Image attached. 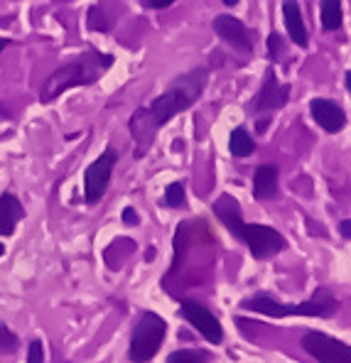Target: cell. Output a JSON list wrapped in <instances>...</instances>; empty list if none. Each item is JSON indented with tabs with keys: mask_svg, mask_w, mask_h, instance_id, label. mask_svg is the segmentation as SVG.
I'll use <instances>...</instances> for the list:
<instances>
[{
	"mask_svg": "<svg viewBox=\"0 0 351 363\" xmlns=\"http://www.w3.org/2000/svg\"><path fill=\"white\" fill-rule=\"evenodd\" d=\"M206 82H209V69L206 67L191 69L184 77L174 79L172 86L165 91V94H160L147 108H138L133 113L130 130L133 138L138 140V150H135L138 157L150 147L157 128H162L165 123L172 121L177 113H182V111L194 106V101L206 89Z\"/></svg>",
	"mask_w": 351,
	"mask_h": 363,
	"instance_id": "6da1fadb",
	"label": "cell"
},
{
	"mask_svg": "<svg viewBox=\"0 0 351 363\" xmlns=\"http://www.w3.org/2000/svg\"><path fill=\"white\" fill-rule=\"evenodd\" d=\"M113 64L111 55H99V52H87L84 57H77L69 64L57 69L50 79L45 82V86L40 91L42 104H52L55 99H60L64 91L74 86H89V84L99 82V77L106 69Z\"/></svg>",
	"mask_w": 351,
	"mask_h": 363,
	"instance_id": "7a4b0ae2",
	"label": "cell"
},
{
	"mask_svg": "<svg viewBox=\"0 0 351 363\" xmlns=\"http://www.w3.org/2000/svg\"><path fill=\"white\" fill-rule=\"evenodd\" d=\"M241 307L251 309V312H260V314H265V317H273V319H283V317L329 319L337 314L339 300L332 295L329 287H317L315 295H312L307 302H300V304H280L270 295H253V297H248V300H243Z\"/></svg>",
	"mask_w": 351,
	"mask_h": 363,
	"instance_id": "3957f363",
	"label": "cell"
},
{
	"mask_svg": "<svg viewBox=\"0 0 351 363\" xmlns=\"http://www.w3.org/2000/svg\"><path fill=\"white\" fill-rule=\"evenodd\" d=\"M165 336H167V322L155 312H143L138 317L135 327H133L130 346H128V359L133 363H147L157 356L160 346H162Z\"/></svg>",
	"mask_w": 351,
	"mask_h": 363,
	"instance_id": "277c9868",
	"label": "cell"
},
{
	"mask_svg": "<svg viewBox=\"0 0 351 363\" xmlns=\"http://www.w3.org/2000/svg\"><path fill=\"white\" fill-rule=\"evenodd\" d=\"M238 241H243L251 248V255L258 260H268L273 258L275 253L287 248V241L280 231L270 226H263V223H246L243 221L241 231H238Z\"/></svg>",
	"mask_w": 351,
	"mask_h": 363,
	"instance_id": "5b68a950",
	"label": "cell"
},
{
	"mask_svg": "<svg viewBox=\"0 0 351 363\" xmlns=\"http://www.w3.org/2000/svg\"><path fill=\"white\" fill-rule=\"evenodd\" d=\"M116 160H118V152L113 147H108L87 167V172H84V199L89 204H96L106 194V189L111 184V174H113L116 167Z\"/></svg>",
	"mask_w": 351,
	"mask_h": 363,
	"instance_id": "8992f818",
	"label": "cell"
},
{
	"mask_svg": "<svg viewBox=\"0 0 351 363\" xmlns=\"http://www.w3.org/2000/svg\"><path fill=\"white\" fill-rule=\"evenodd\" d=\"M302 349L319 363H351L349 344H344V341L334 339V336L324 332H315V329H310L302 336Z\"/></svg>",
	"mask_w": 351,
	"mask_h": 363,
	"instance_id": "52a82bcc",
	"label": "cell"
},
{
	"mask_svg": "<svg viewBox=\"0 0 351 363\" xmlns=\"http://www.w3.org/2000/svg\"><path fill=\"white\" fill-rule=\"evenodd\" d=\"M179 314L196 329L201 336H204L209 344H221L223 341V327L221 322L209 312L206 307H201L199 302H191V300H184L179 304Z\"/></svg>",
	"mask_w": 351,
	"mask_h": 363,
	"instance_id": "ba28073f",
	"label": "cell"
},
{
	"mask_svg": "<svg viewBox=\"0 0 351 363\" xmlns=\"http://www.w3.org/2000/svg\"><path fill=\"white\" fill-rule=\"evenodd\" d=\"M214 32L223 42H228L233 50L243 52V55H251L253 52L251 32H248V28L241 20L233 18V15H219V18L214 20Z\"/></svg>",
	"mask_w": 351,
	"mask_h": 363,
	"instance_id": "9c48e42d",
	"label": "cell"
},
{
	"mask_svg": "<svg viewBox=\"0 0 351 363\" xmlns=\"http://www.w3.org/2000/svg\"><path fill=\"white\" fill-rule=\"evenodd\" d=\"M287 96H290V86H280L278 77H275V69L270 67L268 72H265L263 86H260V91L253 99V111L255 113H265V111L283 108L287 104Z\"/></svg>",
	"mask_w": 351,
	"mask_h": 363,
	"instance_id": "30bf717a",
	"label": "cell"
},
{
	"mask_svg": "<svg viewBox=\"0 0 351 363\" xmlns=\"http://www.w3.org/2000/svg\"><path fill=\"white\" fill-rule=\"evenodd\" d=\"M310 111L317 125L327 133H339L347 125V113H344V108L329 99H315L310 104Z\"/></svg>",
	"mask_w": 351,
	"mask_h": 363,
	"instance_id": "8fae6325",
	"label": "cell"
},
{
	"mask_svg": "<svg viewBox=\"0 0 351 363\" xmlns=\"http://www.w3.org/2000/svg\"><path fill=\"white\" fill-rule=\"evenodd\" d=\"M283 18H285V28L290 40L297 47H307L310 42V32L305 28V18H302V10L297 0H283Z\"/></svg>",
	"mask_w": 351,
	"mask_h": 363,
	"instance_id": "7c38bea8",
	"label": "cell"
},
{
	"mask_svg": "<svg viewBox=\"0 0 351 363\" xmlns=\"http://www.w3.org/2000/svg\"><path fill=\"white\" fill-rule=\"evenodd\" d=\"M211 209H214L216 218H219L223 226L231 231V236L236 238L238 231H241V226H243V216H241V206H238V201L233 199L231 194H221L219 199L214 201Z\"/></svg>",
	"mask_w": 351,
	"mask_h": 363,
	"instance_id": "4fadbf2b",
	"label": "cell"
},
{
	"mask_svg": "<svg viewBox=\"0 0 351 363\" xmlns=\"http://www.w3.org/2000/svg\"><path fill=\"white\" fill-rule=\"evenodd\" d=\"M23 216H25V206L20 204L18 196L15 194L0 196V236H13L15 226H18Z\"/></svg>",
	"mask_w": 351,
	"mask_h": 363,
	"instance_id": "5bb4252c",
	"label": "cell"
},
{
	"mask_svg": "<svg viewBox=\"0 0 351 363\" xmlns=\"http://www.w3.org/2000/svg\"><path fill=\"white\" fill-rule=\"evenodd\" d=\"M253 196L258 201L278 196V169L273 164H260L253 174Z\"/></svg>",
	"mask_w": 351,
	"mask_h": 363,
	"instance_id": "9a60e30c",
	"label": "cell"
},
{
	"mask_svg": "<svg viewBox=\"0 0 351 363\" xmlns=\"http://www.w3.org/2000/svg\"><path fill=\"white\" fill-rule=\"evenodd\" d=\"M228 150H231L233 157H248L255 150V143L243 128H233L231 138H228Z\"/></svg>",
	"mask_w": 351,
	"mask_h": 363,
	"instance_id": "2e32d148",
	"label": "cell"
},
{
	"mask_svg": "<svg viewBox=\"0 0 351 363\" xmlns=\"http://www.w3.org/2000/svg\"><path fill=\"white\" fill-rule=\"evenodd\" d=\"M319 15H322V28L327 32H334L342 28V0H322V8H319Z\"/></svg>",
	"mask_w": 351,
	"mask_h": 363,
	"instance_id": "e0dca14e",
	"label": "cell"
},
{
	"mask_svg": "<svg viewBox=\"0 0 351 363\" xmlns=\"http://www.w3.org/2000/svg\"><path fill=\"white\" fill-rule=\"evenodd\" d=\"M211 354L204 349H179L167 356V363H209Z\"/></svg>",
	"mask_w": 351,
	"mask_h": 363,
	"instance_id": "ac0fdd59",
	"label": "cell"
},
{
	"mask_svg": "<svg viewBox=\"0 0 351 363\" xmlns=\"http://www.w3.org/2000/svg\"><path fill=\"white\" fill-rule=\"evenodd\" d=\"M165 204H167L169 209H182V206L187 204V194H184L182 182L167 184V189H165Z\"/></svg>",
	"mask_w": 351,
	"mask_h": 363,
	"instance_id": "d6986e66",
	"label": "cell"
},
{
	"mask_svg": "<svg viewBox=\"0 0 351 363\" xmlns=\"http://www.w3.org/2000/svg\"><path fill=\"white\" fill-rule=\"evenodd\" d=\"M18 349H20V339L5 324H0V354H15Z\"/></svg>",
	"mask_w": 351,
	"mask_h": 363,
	"instance_id": "ffe728a7",
	"label": "cell"
},
{
	"mask_svg": "<svg viewBox=\"0 0 351 363\" xmlns=\"http://www.w3.org/2000/svg\"><path fill=\"white\" fill-rule=\"evenodd\" d=\"M89 28L96 30V32H106V30L111 28L108 20H106V15L101 18V8H99V5H94V8L89 10Z\"/></svg>",
	"mask_w": 351,
	"mask_h": 363,
	"instance_id": "44dd1931",
	"label": "cell"
},
{
	"mask_svg": "<svg viewBox=\"0 0 351 363\" xmlns=\"http://www.w3.org/2000/svg\"><path fill=\"white\" fill-rule=\"evenodd\" d=\"M28 363H45V346L40 339H32L28 346Z\"/></svg>",
	"mask_w": 351,
	"mask_h": 363,
	"instance_id": "7402d4cb",
	"label": "cell"
},
{
	"mask_svg": "<svg viewBox=\"0 0 351 363\" xmlns=\"http://www.w3.org/2000/svg\"><path fill=\"white\" fill-rule=\"evenodd\" d=\"M280 50H283V37H280L278 32H270V35H268V55H270V60H278Z\"/></svg>",
	"mask_w": 351,
	"mask_h": 363,
	"instance_id": "603a6c76",
	"label": "cell"
},
{
	"mask_svg": "<svg viewBox=\"0 0 351 363\" xmlns=\"http://www.w3.org/2000/svg\"><path fill=\"white\" fill-rule=\"evenodd\" d=\"M121 218H123V223H128V226H138V221H140V218H138V213H135V209H133V206H126L123 213H121Z\"/></svg>",
	"mask_w": 351,
	"mask_h": 363,
	"instance_id": "cb8c5ba5",
	"label": "cell"
},
{
	"mask_svg": "<svg viewBox=\"0 0 351 363\" xmlns=\"http://www.w3.org/2000/svg\"><path fill=\"white\" fill-rule=\"evenodd\" d=\"M339 233H342L344 238H349V241H351V218H344V221L339 223Z\"/></svg>",
	"mask_w": 351,
	"mask_h": 363,
	"instance_id": "d4e9b609",
	"label": "cell"
},
{
	"mask_svg": "<svg viewBox=\"0 0 351 363\" xmlns=\"http://www.w3.org/2000/svg\"><path fill=\"white\" fill-rule=\"evenodd\" d=\"M147 3H150V8L162 10V8H169V5H172L174 0H147Z\"/></svg>",
	"mask_w": 351,
	"mask_h": 363,
	"instance_id": "484cf974",
	"label": "cell"
},
{
	"mask_svg": "<svg viewBox=\"0 0 351 363\" xmlns=\"http://www.w3.org/2000/svg\"><path fill=\"white\" fill-rule=\"evenodd\" d=\"M223 5H228V8H233V5H238V0H221Z\"/></svg>",
	"mask_w": 351,
	"mask_h": 363,
	"instance_id": "4316f807",
	"label": "cell"
},
{
	"mask_svg": "<svg viewBox=\"0 0 351 363\" xmlns=\"http://www.w3.org/2000/svg\"><path fill=\"white\" fill-rule=\"evenodd\" d=\"M347 89H349V94H351V69L347 72Z\"/></svg>",
	"mask_w": 351,
	"mask_h": 363,
	"instance_id": "83f0119b",
	"label": "cell"
},
{
	"mask_svg": "<svg viewBox=\"0 0 351 363\" xmlns=\"http://www.w3.org/2000/svg\"><path fill=\"white\" fill-rule=\"evenodd\" d=\"M5 45H8V40H3V37H0V52L5 50Z\"/></svg>",
	"mask_w": 351,
	"mask_h": 363,
	"instance_id": "f1b7e54d",
	"label": "cell"
},
{
	"mask_svg": "<svg viewBox=\"0 0 351 363\" xmlns=\"http://www.w3.org/2000/svg\"><path fill=\"white\" fill-rule=\"evenodd\" d=\"M3 255H5V245L0 243V258H3Z\"/></svg>",
	"mask_w": 351,
	"mask_h": 363,
	"instance_id": "f546056e",
	"label": "cell"
}]
</instances>
